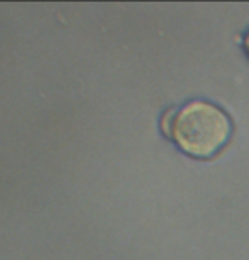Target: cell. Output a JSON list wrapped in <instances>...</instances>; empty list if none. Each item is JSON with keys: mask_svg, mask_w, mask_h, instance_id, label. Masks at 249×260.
<instances>
[{"mask_svg": "<svg viewBox=\"0 0 249 260\" xmlns=\"http://www.w3.org/2000/svg\"><path fill=\"white\" fill-rule=\"evenodd\" d=\"M246 48H247V53H249V34H247V38H246Z\"/></svg>", "mask_w": 249, "mask_h": 260, "instance_id": "2", "label": "cell"}, {"mask_svg": "<svg viewBox=\"0 0 249 260\" xmlns=\"http://www.w3.org/2000/svg\"><path fill=\"white\" fill-rule=\"evenodd\" d=\"M231 120L214 103L195 100L164 117V132L193 157L215 155L231 137Z\"/></svg>", "mask_w": 249, "mask_h": 260, "instance_id": "1", "label": "cell"}]
</instances>
